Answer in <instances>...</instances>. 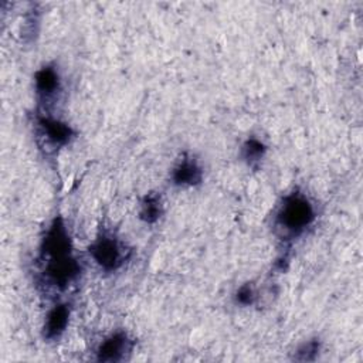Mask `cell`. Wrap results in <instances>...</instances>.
Returning <instances> with one entry per match:
<instances>
[{"instance_id": "7", "label": "cell", "mask_w": 363, "mask_h": 363, "mask_svg": "<svg viewBox=\"0 0 363 363\" xmlns=\"http://www.w3.org/2000/svg\"><path fill=\"white\" fill-rule=\"evenodd\" d=\"M201 169L194 160H182L172 172V180L179 186H194L201 182Z\"/></svg>"}, {"instance_id": "3", "label": "cell", "mask_w": 363, "mask_h": 363, "mask_svg": "<svg viewBox=\"0 0 363 363\" xmlns=\"http://www.w3.org/2000/svg\"><path fill=\"white\" fill-rule=\"evenodd\" d=\"M132 342L126 333L118 332L106 337L98 347V360L99 362H118L126 352H130Z\"/></svg>"}, {"instance_id": "11", "label": "cell", "mask_w": 363, "mask_h": 363, "mask_svg": "<svg viewBox=\"0 0 363 363\" xmlns=\"http://www.w3.org/2000/svg\"><path fill=\"white\" fill-rule=\"evenodd\" d=\"M254 291H252V288L250 286V285H244V286H241L240 289H238V292H237V301L240 302V303H242V305H250V303H252V301H254Z\"/></svg>"}, {"instance_id": "9", "label": "cell", "mask_w": 363, "mask_h": 363, "mask_svg": "<svg viewBox=\"0 0 363 363\" xmlns=\"http://www.w3.org/2000/svg\"><path fill=\"white\" fill-rule=\"evenodd\" d=\"M265 145L262 142H259L258 139H248L244 146H242V156L248 163H255L258 160H261V157L265 153Z\"/></svg>"}, {"instance_id": "4", "label": "cell", "mask_w": 363, "mask_h": 363, "mask_svg": "<svg viewBox=\"0 0 363 363\" xmlns=\"http://www.w3.org/2000/svg\"><path fill=\"white\" fill-rule=\"evenodd\" d=\"M38 128L47 142L54 146H62L72 138V129L67 123L48 115L38 116Z\"/></svg>"}, {"instance_id": "10", "label": "cell", "mask_w": 363, "mask_h": 363, "mask_svg": "<svg viewBox=\"0 0 363 363\" xmlns=\"http://www.w3.org/2000/svg\"><path fill=\"white\" fill-rule=\"evenodd\" d=\"M318 349H319L318 342H309V343L303 345V346L298 350V357H296V359H299V360H311V359H313V356L316 354Z\"/></svg>"}, {"instance_id": "1", "label": "cell", "mask_w": 363, "mask_h": 363, "mask_svg": "<svg viewBox=\"0 0 363 363\" xmlns=\"http://www.w3.org/2000/svg\"><path fill=\"white\" fill-rule=\"evenodd\" d=\"M313 218L315 210L311 201L299 193H292L279 204L275 216V224L285 235L295 237L303 233Z\"/></svg>"}, {"instance_id": "2", "label": "cell", "mask_w": 363, "mask_h": 363, "mask_svg": "<svg viewBox=\"0 0 363 363\" xmlns=\"http://www.w3.org/2000/svg\"><path fill=\"white\" fill-rule=\"evenodd\" d=\"M94 261L106 271H113L123 262V250L118 240L112 235L102 234L89 247Z\"/></svg>"}, {"instance_id": "8", "label": "cell", "mask_w": 363, "mask_h": 363, "mask_svg": "<svg viewBox=\"0 0 363 363\" xmlns=\"http://www.w3.org/2000/svg\"><path fill=\"white\" fill-rule=\"evenodd\" d=\"M162 214V206L157 196H146L142 208H140V218L146 223H155Z\"/></svg>"}, {"instance_id": "6", "label": "cell", "mask_w": 363, "mask_h": 363, "mask_svg": "<svg viewBox=\"0 0 363 363\" xmlns=\"http://www.w3.org/2000/svg\"><path fill=\"white\" fill-rule=\"evenodd\" d=\"M69 319V308L67 303H61L54 306L47 315V320L44 325V336L47 339L58 337L67 328Z\"/></svg>"}, {"instance_id": "5", "label": "cell", "mask_w": 363, "mask_h": 363, "mask_svg": "<svg viewBox=\"0 0 363 363\" xmlns=\"http://www.w3.org/2000/svg\"><path fill=\"white\" fill-rule=\"evenodd\" d=\"M37 94L41 96L43 101H48L50 98L55 96L60 89V75L52 67H43L35 72L34 77Z\"/></svg>"}]
</instances>
